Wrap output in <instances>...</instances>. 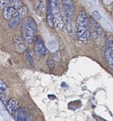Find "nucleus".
Masks as SVG:
<instances>
[{"instance_id": "obj_16", "label": "nucleus", "mask_w": 113, "mask_h": 121, "mask_svg": "<svg viewBox=\"0 0 113 121\" xmlns=\"http://www.w3.org/2000/svg\"><path fill=\"white\" fill-rule=\"evenodd\" d=\"M66 27H67V30L68 31V32L69 33V34L71 36H73L74 35V29H73V27L72 26V23H70L69 21V18L67 17V20H66Z\"/></svg>"}, {"instance_id": "obj_19", "label": "nucleus", "mask_w": 113, "mask_h": 121, "mask_svg": "<svg viewBox=\"0 0 113 121\" xmlns=\"http://www.w3.org/2000/svg\"><path fill=\"white\" fill-rule=\"evenodd\" d=\"M26 58H27V60L28 61V63L29 64L30 66L31 67H34V61H33V59L32 56L31 55V53H30V52L27 51L26 52Z\"/></svg>"}, {"instance_id": "obj_7", "label": "nucleus", "mask_w": 113, "mask_h": 121, "mask_svg": "<svg viewBox=\"0 0 113 121\" xmlns=\"http://www.w3.org/2000/svg\"><path fill=\"white\" fill-rule=\"evenodd\" d=\"M90 24L91 26L92 34L94 40L95 42H99L101 38V29L98 23L96 22L95 18H91L90 19Z\"/></svg>"}, {"instance_id": "obj_1", "label": "nucleus", "mask_w": 113, "mask_h": 121, "mask_svg": "<svg viewBox=\"0 0 113 121\" xmlns=\"http://www.w3.org/2000/svg\"><path fill=\"white\" fill-rule=\"evenodd\" d=\"M89 22L86 13L80 11L76 19V36L78 39L84 43H88L91 39Z\"/></svg>"}, {"instance_id": "obj_8", "label": "nucleus", "mask_w": 113, "mask_h": 121, "mask_svg": "<svg viewBox=\"0 0 113 121\" xmlns=\"http://www.w3.org/2000/svg\"><path fill=\"white\" fill-rule=\"evenodd\" d=\"M62 1L66 17H67L69 19L73 18L75 13V9L73 1L72 0H62Z\"/></svg>"}, {"instance_id": "obj_15", "label": "nucleus", "mask_w": 113, "mask_h": 121, "mask_svg": "<svg viewBox=\"0 0 113 121\" xmlns=\"http://www.w3.org/2000/svg\"><path fill=\"white\" fill-rule=\"evenodd\" d=\"M16 121H29V116L24 109H20L16 112Z\"/></svg>"}, {"instance_id": "obj_11", "label": "nucleus", "mask_w": 113, "mask_h": 121, "mask_svg": "<svg viewBox=\"0 0 113 121\" xmlns=\"http://www.w3.org/2000/svg\"><path fill=\"white\" fill-rule=\"evenodd\" d=\"M13 41L15 45V49L17 53L21 54L26 51V46L21 37L18 35H15L13 38Z\"/></svg>"}, {"instance_id": "obj_18", "label": "nucleus", "mask_w": 113, "mask_h": 121, "mask_svg": "<svg viewBox=\"0 0 113 121\" xmlns=\"http://www.w3.org/2000/svg\"><path fill=\"white\" fill-rule=\"evenodd\" d=\"M13 0H0V7L1 9H4Z\"/></svg>"}, {"instance_id": "obj_2", "label": "nucleus", "mask_w": 113, "mask_h": 121, "mask_svg": "<svg viewBox=\"0 0 113 121\" xmlns=\"http://www.w3.org/2000/svg\"><path fill=\"white\" fill-rule=\"evenodd\" d=\"M21 30L23 38L28 43H31L37 32V26L31 17H25L22 23Z\"/></svg>"}, {"instance_id": "obj_22", "label": "nucleus", "mask_w": 113, "mask_h": 121, "mask_svg": "<svg viewBox=\"0 0 113 121\" xmlns=\"http://www.w3.org/2000/svg\"><path fill=\"white\" fill-rule=\"evenodd\" d=\"M104 4L106 5H109L112 4L113 2V0H102Z\"/></svg>"}, {"instance_id": "obj_13", "label": "nucleus", "mask_w": 113, "mask_h": 121, "mask_svg": "<svg viewBox=\"0 0 113 121\" xmlns=\"http://www.w3.org/2000/svg\"><path fill=\"white\" fill-rule=\"evenodd\" d=\"M35 10H36V13L39 16H43L45 13V11H46V4H45V1L44 0H40L39 1H37Z\"/></svg>"}, {"instance_id": "obj_17", "label": "nucleus", "mask_w": 113, "mask_h": 121, "mask_svg": "<svg viewBox=\"0 0 113 121\" xmlns=\"http://www.w3.org/2000/svg\"><path fill=\"white\" fill-rule=\"evenodd\" d=\"M53 59L55 60L56 62H59L60 60H61L62 56L61 53H60V51H57L53 53Z\"/></svg>"}, {"instance_id": "obj_9", "label": "nucleus", "mask_w": 113, "mask_h": 121, "mask_svg": "<svg viewBox=\"0 0 113 121\" xmlns=\"http://www.w3.org/2000/svg\"><path fill=\"white\" fill-rule=\"evenodd\" d=\"M34 49L36 54L40 57H44L47 53V49L41 38H37L34 42Z\"/></svg>"}, {"instance_id": "obj_12", "label": "nucleus", "mask_w": 113, "mask_h": 121, "mask_svg": "<svg viewBox=\"0 0 113 121\" xmlns=\"http://www.w3.org/2000/svg\"><path fill=\"white\" fill-rule=\"evenodd\" d=\"M18 101L16 99H11L7 104V109L11 115L15 113L18 110Z\"/></svg>"}, {"instance_id": "obj_6", "label": "nucleus", "mask_w": 113, "mask_h": 121, "mask_svg": "<svg viewBox=\"0 0 113 121\" xmlns=\"http://www.w3.org/2000/svg\"><path fill=\"white\" fill-rule=\"evenodd\" d=\"M105 56L109 67L113 69V40L109 38L107 41Z\"/></svg>"}, {"instance_id": "obj_5", "label": "nucleus", "mask_w": 113, "mask_h": 121, "mask_svg": "<svg viewBox=\"0 0 113 121\" xmlns=\"http://www.w3.org/2000/svg\"><path fill=\"white\" fill-rule=\"evenodd\" d=\"M23 5V4L21 0H13L4 9L3 13V17L5 19L10 20L14 14L21 8Z\"/></svg>"}, {"instance_id": "obj_3", "label": "nucleus", "mask_w": 113, "mask_h": 121, "mask_svg": "<svg viewBox=\"0 0 113 121\" xmlns=\"http://www.w3.org/2000/svg\"><path fill=\"white\" fill-rule=\"evenodd\" d=\"M50 1L54 16V24L58 29L62 30L64 27V22L60 11L59 0H50Z\"/></svg>"}, {"instance_id": "obj_23", "label": "nucleus", "mask_w": 113, "mask_h": 121, "mask_svg": "<svg viewBox=\"0 0 113 121\" xmlns=\"http://www.w3.org/2000/svg\"><path fill=\"white\" fill-rule=\"evenodd\" d=\"M112 13H113V9H112Z\"/></svg>"}, {"instance_id": "obj_21", "label": "nucleus", "mask_w": 113, "mask_h": 121, "mask_svg": "<svg viewBox=\"0 0 113 121\" xmlns=\"http://www.w3.org/2000/svg\"><path fill=\"white\" fill-rule=\"evenodd\" d=\"M92 16H93V17H94V18H95V19L100 20L101 18V16H100V14H99V13L96 11H94V12H93Z\"/></svg>"}, {"instance_id": "obj_20", "label": "nucleus", "mask_w": 113, "mask_h": 121, "mask_svg": "<svg viewBox=\"0 0 113 121\" xmlns=\"http://www.w3.org/2000/svg\"><path fill=\"white\" fill-rule=\"evenodd\" d=\"M47 66H48L50 70H53L55 67V64H54L53 60H51V59H49L47 62Z\"/></svg>"}, {"instance_id": "obj_10", "label": "nucleus", "mask_w": 113, "mask_h": 121, "mask_svg": "<svg viewBox=\"0 0 113 121\" xmlns=\"http://www.w3.org/2000/svg\"><path fill=\"white\" fill-rule=\"evenodd\" d=\"M0 96L1 100L3 104L7 106L8 102H9V95L8 86L3 80L0 81Z\"/></svg>"}, {"instance_id": "obj_14", "label": "nucleus", "mask_w": 113, "mask_h": 121, "mask_svg": "<svg viewBox=\"0 0 113 121\" xmlns=\"http://www.w3.org/2000/svg\"><path fill=\"white\" fill-rule=\"evenodd\" d=\"M47 21L49 26L50 28H53L54 25V16L52 12L51 4L49 3L47 7Z\"/></svg>"}, {"instance_id": "obj_4", "label": "nucleus", "mask_w": 113, "mask_h": 121, "mask_svg": "<svg viewBox=\"0 0 113 121\" xmlns=\"http://www.w3.org/2000/svg\"><path fill=\"white\" fill-rule=\"evenodd\" d=\"M28 9L26 6H23L14 14L9 22V27L11 29H15L17 27L20 23L24 19L27 15Z\"/></svg>"}]
</instances>
